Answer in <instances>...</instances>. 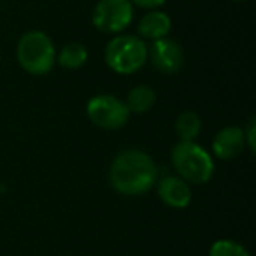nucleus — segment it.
<instances>
[{
  "mask_svg": "<svg viewBox=\"0 0 256 256\" xmlns=\"http://www.w3.org/2000/svg\"><path fill=\"white\" fill-rule=\"evenodd\" d=\"M110 186L121 195H144L158 181V167L148 153L124 150L112 160L109 168Z\"/></svg>",
  "mask_w": 256,
  "mask_h": 256,
  "instance_id": "nucleus-1",
  "label": "nucleus"
},
{
  "mask_svg": "<svg viewBox=\"0 0 256 256\" xmlns=\"http://www.w3.org/2000/svg\"><path fill=\"white\" fill-rule=\"evenodd\" d=\"M20 67L32 76H46L56 64V48L50 36L40 30L23 34L16 46Z\"/></svg>",
  "mask_w": 256,
  "mask_h": 256,
  "instance_id": "nucleus-2",
  "label": "nucleus"
},
{
  "mask_svg": "<svg viewBox=\"0 0 256 256\" xmlns=\"http://www.w3.org/2000/svg\"><path fill=\"white\" fill-rule=\"evenodd\" d=\"M176 172L188 184H206L214 176V160L202 146L193 142H178L170 151Z\"/></svg>",
  "mask_w": 256,
  "mask_h": 256,
  "instance_id": "nucleus-3",
  "label": "nucleus"
},
{
  "mask_svg": "<svg viewBox=\"0 0 256 256\" xmlns=\"http://www.w3.org/2000/svg\"><path fill=\"white\" fill-rule=\"evenodd\" d=\"M104 58L112 72L132 76L148 62V44L137 36H116L107 42Z\"/></svg>",
  "mask_w": 256,
  "mask_h": 256,
  "instance_id": "nucleus-4",
  "label": "nucleus"
},
{
  "mask_svg": "<svg viewBox=\"0 0 256 256\" xmlns=\"http://www.w3.org/2000/svg\"><path fill=\"white\" fill-rule=\"evenodd\" d=\"M86 114L95 126L104 130H120L130 120V110L124 100L114 95H95L90 98Z\"/></svg>",
  "mask_w": 256,
  "mask_h": 256,
  "instance_id": "nucleus-5",
  "label": "nucleus"
},
{
  "mask_svg": "<svg viewBox=\"0 0 256 256\" xmlns=\"http://www.w3.org/2000/svg\"><path fill=\"white\" fill-rule=\"evenodd\" d=\"M134 20V6L130 0H98L93 9L92 22L104 34H121Z\"/></svg>",
  "mask_w": 256,
  "mask_h": 256,
  "instance_id": "nucleus-6",
  "label": "nucleus"
},
{
  "mask_svg": "<svg viewBox=\"0 0 256 256\" xmlns=\"http://www.w3.org/2000/svg\"><path fill=\"white\" fill-rule=\"evenodd\" d=\"M148 60L162 74H176L184 65V50L178 40L164 37L148 48Z\"/></svg>",
  "mask_w": 256,
  "mask_h": 256,
  "instance_id": "nucleus-7",
  "label": "nucleus"
},
{
  "mask_svg": "<svg viewBox=\"0 0 256 256\" xmlns=\"http://www.w3.org/2000/svg\"><path fill=\"white\" fill-rule=\"evenodd\" d=\"M246 150L244 128L232 124L221 128L212 139V153L220 160H234Z\"/></svg>",
  "mask_w": 256,
  "mask_h": 256,
  "instance_id": "nucleus-8",
  "label": "nucleus"
},
{
  "mask_svg": "<svg viewBox=\"0 0 256 256\" xmlns=\"http://www.w3.org/2000/svg\"><path fill=\"white\" fill-rule=\"evenodd\" d=\"M156 190L160 200L168 207L184 209L192 202V188L179 176H165L156 181Z\"/></svg>",
  "mask_w": 256,
  "mask_h": 256,
  "instance_id": "nucleus-9",
  "label": "nucleus"
},
{
  "mask_svg": "<svg viewBox=\"0 0 256 256\" xmlns=\"http://www.w3.org/2000/svg\"><path fill=\"white\" fill-rule=\"evenodd\" d=\"M172 28V20L167 12L164 11H154L148 12V14L142 16V20L139 22V37L140 39H146V40H158V39H164V37L168 36Z\"/></svg>",
  "mask_w": 256,
  "mask_h": 256,
  "instance_id": "nucleus-10",
  "label": "nucleus"
},
{
  "mask_svg": "<svg viewBox=\"0 0 256 256\" xmlns=\"http://www.w3.org/2000/svg\"><path fill=\"white\" fill-rule=\"evenodd\" d=\"M154 102H156V92L148 84H139L136 88H132L126 95V104L128 110L134 114H144L148 110L153 109Z\"/></svg>",
  "mask_w": 256,
  "mask_h": 256,
  "instance_id": "nucleus-11",
  "label": "nucleus"
},
{
  "mask_svg": "<svg viewBox=\"0 0 256 256\" xmlns=\"http://www.w3.org/2000/svg\"><path fill=\"white\" fill-rule=\"evenodd\" d=\"M86 62H88V50L81 42H67L60 50V53H56V64L68 70L81 68Z\"/></svg>",
  "mask_w": 256,
  "mask_h": 256,
  "instance_id": "nucleus-12",
  "label": "nucleus"
},
{
  "mask_svg": "<svg viewBox=\"0 0 256 256\" xmlns=\"http://www.w3.org/2000/svg\"><path fill=\"white\" fill-rule=\"evenodd\" d=\"M202 132V120L195 110H182L176 120V134L182 142H193Z\"/></svg>",
  "mask_w": 256,
  "mask_h": 256,
  "instance_id": "nucleus-13",
  "label": "nucleus"
},
{
  "mask_svg": "<svg viewBox=\"0 0 256 256\" xmlns=\"http://www.w3.org/2000/svg\"><path fill=\"white\" fill-rule=\"evenodd\" d=\"M209 256H251L249 251L242 244L230 238L216 240L209 249Z\"/></svg>",
  "mask_w": 256,
  "mask_h": 256,
  "instance_id": "nucleus-14",
  "label": "nucleus"
},
{
  "mask_svg": "<svg viewBox=\"0 0 256 256\" xmlns=\"http://www.w3.org/2000/svg\"><path fill=\"white\" fill-rule=\"evenodd\" d=\"M254 130H256V121L254 118H251L248 123V126L244 128V137H246V146L249 148L251 153H254L256 150V142H254Z\"/></svg>",
  "mask_w": 256,
  "mask_h": 256,
  "instance_id": "nucleus-15",
  "label": "nucleus"
},
{
  "mask_svg": "<svg viewBox=\"0 0 256 256\" xmlns=\"http://www.w3.org/2000/svg\"><path fill=\"white\" fill-rule=\"evenodd\" d=\"M130 2H132V6H137V8L154 11V9H160L162 6H165L167 0H130Z\"/></svg>",
  "mask_w": 256,
  "mask_h": 256,
  "instance_id": "nucleus-16",
  "label": "nucleus"
},
{
  "mask_svg": "<svg viewBox=\"0 0 256 256\" xmlns=\"http://www.w3.org/2000/svg\"><path fill=\"white\" fill-rule=\"evenodd\" d=\"M235 2H242V0H235Z\"/></svg>",
  "mask_w": 256,
  "mask_h": 256,
  "instance_id": "nucleus-17",
  "label": "nucleus"
}]
</instances>
